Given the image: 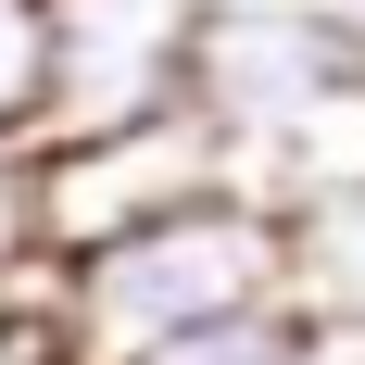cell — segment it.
Instances as JSON below:
<instances>
[{
	"label": "cell",
	"mask_w": 365,
	"mask_h": 365,
	"mask_svg": "<svg viewBox=\"0 0 365 365\" xmlns=\"http://www.w3.org/2000/svg\"><path fill=\"white\" fill-rule=\"evenodd\" d=\"M264 302H290V215L264 189H215V202H189V215H164V227L76 264L63 365H139L164 340L240 328Z\"/></svg>",
	"instance_id": "6da1fadb"
},
{
	"label": "cell",
	"mask_w": 365,
	"mask_h": 365,
	"mask_svg": "<svg viewBox=\"0 0 365 365\" xmlns=\"http://www.w3.org/2000/svg\"><path fill=\"white\" fill-rule=\"evenodd\" d=\"M26 177H38V252H63V264L113 252V240L215 202V189H252L240 139L202 101L151 113V126H101V139H26Z\"/></svg>",
	"instance_id": "7a4b0ae2"
},
{
	"label": "cell",
	"mask_w": 365,
	"mask_h": 365,
	"mask_svg": "<svg viewBox=\"0 0 365 365\" xmlns=\"http://www.w3.org/2000/svg\"><path fill=\"white\" fill-rule=\"evenodd\" d=\"M353 88H365V26H340L315 0H215L202 63H189V101L240 139V177H252V151L340 113Z\"/></svg>",
	"instance_id": "3957f363"
},
{
	"label": "cell",
	"mask_w": 365,
	"mask_h": 365,
	"mask_svg": "<svg viewBox=\"0 0 365 365\" xmlns=\"http://www.w3.org/2000/svg\"><path fill=\"white\" fill-rule=\"evenodd\" d=\"M215 0H51V126L38 139H101L189 101Z\"/></svg>",
	"instance_id": "277c9868"
},
{
	"label": "cell",
	"mask_w": 365,
	"mask_h": 365,
	"mask_svg": "<svg viewBox=\"0 0 365 365\" xmlns=\"http://www.w3.org/2000/svg\"><path fill=\"white\" fill-rule=\"evenodd\" d=\"M290 302L328 340H365V189H328L290 215Z\"/></svg>",
	"instance_id": "5b68a950"
},
{
	"label": "cell",
	"mask_w": 365,
	"mask_h": 365,
	"mask_svg": "<svg viewBox=\"0 0 365 365\" xmlns=\"http://www.w3.org/2000/svg\"><path fill=\"white\" fill-rule=\"evenodd\" d=\"M340 340L302 315V302H264V315H240V328H202V340H164V353L139 365H328Z\"/></svg>",
	"instance_id": "8992f818"
},
{
	"label": "cell",
	"mask_w": 365,
	"mask_h": 365,
	"mask_svg": "<svg viewBox=\"0 0 365 365\" xmlns=\"http://www.w3.org/2000/svg\"><path fill=\"white\" fill-rule=\"evenodd\" d=\"M51 126V0H0V139Z\"/></svg>",
	"instance_id": "52a82bcc"
},
{
	"label": "cell",
	"mask_w": 365,
	"mask_h": 365,
	"mask_svg": "<svg viewBox=\"0 0 365 365\" xmlns=\"http://www.w3.org/2000/svg\"><path fill=\"white\" fill-rule=\"evenodd\" d=\"M315 13H340V26H365V0H315Z\"/></svg>",
	"instance_id": "ba28073f"
}]
</instances>
